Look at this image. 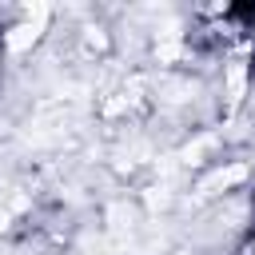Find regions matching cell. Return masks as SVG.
Returning <instances> with one entry per match:
<instances>
[{
	"mask_svg": "<svg viewBox=\"0 0 255 255\" xmlns=\"http://www.w3.org/2000/svg\"><path fill=\"white\" fill-rule=\"evenodd\" d=\"M4 227H8V211H0V231H4Z\"/></svg>",
	"mask_w": 255,
	"mask_h": 255,
	"instance_id": "cell-3",
	"label": "cell"
},
{
	"mask_svg": "<svg viewBox=\"0 0 255 255\" xmlns=\"http://www.w3.org/2000/svg\"><path fill=\"white\" fill-rule=\"evenodd\" d=\"M44 24H48V8H36V16H28L24 24H16V28L4 32V48L8 52H28L44 36Z\"/></svg>",
	"mask_w": 255,
	"mask_h": 255,
	"instance_id": "cell-1",
	"label": "cell"
},
{
	"mask_svg": "<svg viewBox=\"0 0 255 255\" xmlns=\"http://www.w3.org/2000/svg\"><path fill=\"white\" fill-rule=\"evenodd\" d=\"M223 84H227V104H231V108H239V100L247 96V64H243V60H231V68H227Z\"/></svg>",
	"mask_w": 255,
	"mask_h": 255,
	"instance_id": "cell-2",
	"label": "cell"
}]
</instances>
